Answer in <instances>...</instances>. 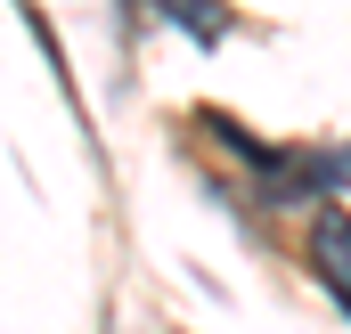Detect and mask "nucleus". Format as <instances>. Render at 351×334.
Segmentation results:
<instances>
[{
    "mask_svg": "<svg viewBox=\"0 0 351 334\" xmlns=\"http://www.w3.org/2000/svg\"><path fill=\"white\" fill-rule=\"evenodd\" d=\"M156 8L172 16V25L188 33V41H204V49H213V41L229 33V0H156Z\"/></svg>",
    "mask_w": 351,
    "mask_h": 334,
    "instance_id": "nucleus-2",
    "label": "nucleus"
},
{
    "mask_svg": "<svg viewBox=\"0 0 351 334\" xmlns=\"http://www.w3.org/2000/svg\"><path fill=\"white\" fill-rule=\"evenodd\" d=\"M302 245H311V269H319V285L335 294V310L351 318V212H343V204H319Z\"/></svg>",
    "mask_w": 351,
    "mask_h": 334,
    "instance_id": "nucleus-1",
    "label": "nucleus"
}]
</instances>
